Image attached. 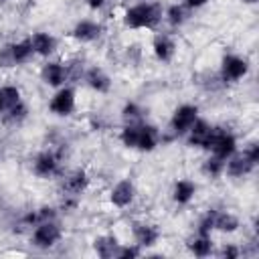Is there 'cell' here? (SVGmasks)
Instances as JSON below:
<instances>
[{
    "instance_id": "cell-26",
    "label": "cell",
    "mask_w": 259,
    "mask_h": 259,
    "mask_svg": "<svg viewBox=\"0 0 259 259\" xmlns=\"http://www.w3.org/2000/svg\"><path fill=\"white\" fill-rule=\"evenodd\" d=\"M200 172H202L206 178L217 180V178H221L223 172H225V160H221V158H217V156H212V154H206V158H204L202 164H200Z\"/></svg>"
},
{
    "instance_id": "cell-34",
    "label": "cell",
    "mask_w": 259,
    "mask_h": 259,
    "mask_svg": "<svg viewBox=\"0 0 259 259\" xmlns=\"http://www.w3.org/2000/svg\"><path fill=\"white\" fill-rule=\"evenodd\" d=\"M85 4H87V8H89L91 12H99V10L105 8L107 0H85Z\"/></svg>"
},
{
    "instance_id": "cell-32",
    "label": "cell",
    "mask_w": 259,
    "mask_h": 259,
    "mask_svg": "<svg viewBox=\"0 0 259 259\" xmlns=\"http://www.w3.org/2000/svg\"><path fill=\"white\" fill-rule=\"evenodd\" d=\"M243 156L245 158H249L253 164H259V142L257 140H251V142H247L245 146H243Z\"/></svg>"
},
{
    "instance_id": "cell-30",
    "label": "cell",
    "mask_w": 259,
    "mask_h": 259,
    "mask_svg": "<svg viewBox=\"0 0 259 259\" xmlns=\"http://www.w3.org/2000/svg\"><path fill=\"white\" fill-rule=\"evenodd\" d=\"M142 253H144V249L140 245H136V243H121L119 249H117L115 259H136Z\"/></svg>"
},
{
    "instance_id": "cell-25",
    "label": "cell",
    "mask_w": 259,
    "mask_h": 259,
    "mask_svg": "<svg viewBox=\"0 0 259 259\" xmlns=\"http://www.w3.org/2000/svg\"><path fill=\"white\" fill-rule=\"evenodd\" d=\"M0 117H2V123H4V125L18 127V125H22V121L28 117V107H26L24 101H18L16 105L4 109V113H2Z\"/></svg>"
},
{
    "instance_id": "cell-12",
    "label": "cell",
    "mask_w": 259,
    "mask_h": 259,
    "mask_svg": "<svg viewBox=\"0 0 259 259\" xmlns=\"http://www.w3.org/2000/svg\"><path fill=\"white\" fill-rule=\"evenodd\" d=\"M103 32H105V28H103V24L99 20H95V18H79L71 26L69 36L79 45H91V42L99 40L103 36Z\"/></svg>"
},
{
    "instance_id": "cell-4",
    "label": "cell",
    "mask_w": 259,
    "mask_h": 259,
    "mask_svg": "<svg viewBox=\"0 0 259 259\" xmlns=\"http://www.w3.org/2000/svg\"><path fill=\"white\" fill-rule=\"evenodd\" d=\"M30 172L32 176H36L38 180H53L59 178L63 174V166H61V156L47 148L34 154L32 162H30Z\"/></svg>"
},
{
    "instance_id": "cell-14",
    "label": "cell",
    "mask_w": 259,
    "mask_h": 259,
    "mask_svg": "<svg viewBox=\"0 0 259 259\" xmlns=\"http://www.w3.org/2000/svg\"><path fill=\"white\" fill-rule=\"evenodd\" d=\"M81 79H83L85 87L91 89V91L97 93V95H107V93L111 91V87H113V81H111L109 73H107L103 67H99V65L87 67V69L81 73Z\"/></svg>"
},
{
    "instance_id": "cell-29",
    "label": "cell",
    "mask_w": 259,
    "mask_h": 259,
    "mask_svg": "<svg viewBox=\"0 0 259 259\" xmlns=\"http://www.w3.org/2000/svg\"><path fill=\"white\" fill-rule=\"evenodd\" d=\"M196 233L200 235H212L214 233V208H208L196 223Z\"/></svg>"
},
{
    "instance_id": "cell-6",
    "label": "cell",
    "mask_w": 259,
    "mask_h": 259,
    "mask_svg": "<svg viewBox=\"0 0 259 259\" xmlns=\"http://www.w3.org/2000/svg\"><path fill=\"white\" fill-rule=\"evenodd\" d=\"M219 73L225 83H239L251 73V61L239 53H225L221 59Z\"/></svg>"
},
{
    "instance_id": "cell-24",
    "label": "cell",
    "mask_w": 259,
    "mask_h": 259,
    "mask_svg": "<svg viewBox=\"0 0 259 259\" xmlns=\"http://www.w3.org/2000/svg\"><path fill=\"white\" fill-rule=\"evenodd\" d=\"M186 249L190 255L194 257H208L214 253V241H212V235H192L188 241H186Z\"/></svg>"
},
{
    "instance_id": "cell-3",
    "label": "cell",
    "mask_w": 259,
    "mask_h": 259,
    "mask_svg": "<svg viewBox=\"0 0 259 259\" xmlns=\"http://www.w3.org/2000/svg\"><path fill=\"white\" fill-rule=\"evenodd\" d=\"M237 150H239L237 136L229 127L212 125V132H210V138H208V144H206V150L204 152L206 154H212V156H217L221 160H227Z\"/></svg>"
},
{
    "instance_id": "cell-19",
    "label": "cell",
    "mask_w": 259,
    "mask_h": 259,
    "mask_svg": "<svg viewBox=\"0 0 259 259\" xmlns=\"http://www.w3.org/2000/svg\"><path fill=\"white\" fill-rule=\"evenodd\" d=\"M210 132H212V123L204 117H198L192 127L186 132L184 140H186V146L188 148H196V150H206V144H208V138H210Z\"/></svg>"
},
{
    "instance_id": "cell-27",
    "label": "cell",
    "mask_w": 259,
    "mask_h": 259,
    "mask_svg": "<svg viewBox=\"0 0 259 259\" xmlns=\"http://www.w3.org/2000/svg\"><path fill=\"white\" fill-rule=\"evenodd\" d=\"M121 119H123V123L144 121V109H142V105L136 103V101H125L123 107H121Z\"/></svg>"
},
{
    "instance_id": "cell-2",
    "label": "cell",
    "mask_w": 259,
    "mask_h": 259,
    "mask_svg": "<svg viewBox=\"0 0 259 259\" xmlns=\"http://www.w3.org/2000/svg\"><path fill=\"white\" fill-rule=\"evenodd\" d=\"M117 138L123 148L136 150L142 154H150L160 146V130L148 123L146 119L138 123H123Z\"/></svg>"
},
{
    "instance_id": "cell-18",
    "label": "cell",
    "mask_w": 259,
    "mask_h": 259,
    "mask_svg": "<svg viewBox=\"0 0 259 259\" xmlns=\"http://www.w3.org/2000/svg\"><path fill=\"white\" fill-rule=\"evenodd\" d=\"M255 170H257V164H253L249 158L243 156L241 150H237L231 158L225 160V172H223V176H229L233 180H239V178H245V176L253 174Z\"/></svg>"
},
{
    "instance_id": "cell-35",
    "label": "cell",
    "mask_w": 259,
    "mask_h": 259,
    "mask_svg": "<svg viewBox=\"0 0 259 259\" xmlns=\"http://www.w3.org/2000/svg\"><path fill=\"white\" fill-rule=\"evenodd\" d=\"M241 2H243V4H247V6H253V4H257L259 0H241Z\"/></svg>"
},
{
    "instance_id": "cell-10",
    "label": "cell",
    "mask_w": 259,
    "mask_h": 259,
    "mask_svg": "<svg viewBox=\"0 0 259 259\" xmlns=\"http://www.w3.org/2000/svg\"><path fill=\"white\" fill-rule=\"evenodd\" d=\"M32 57H34V53H32L30 40L26 36V38L8 42L0 51V65L2 67H20V65H26Z\"/></svg>"
},
{
    "instance_id": "cell-13",
    "label": "cell",
    "mask_w": 259,
    "mask_h": 259,
    "mask_svg": "<svg viewBox=\"0 0 259 259\" xmlns=\"http://www.w3.org/2000/svg\"><path fill=\"white\" fill-rule=\"evenodd\" d=\"M136 196H138L136 182H134L132 178H119V180L109 188V196H107V198H109V204H111V206L123 210V208H127V206L134 204Z\"/></svg>"
},
{
    "instance_id": "cell-31",
    "label": "cell",
    "mask_w": 259,
    "mask_h": 259,
    "mask_svg": "<svg viewBox=\"0 0 259 259\" xmlns=\"http://www.w3.org/2000/svg\"><path fill=\"white\" fill-rule=\"evenodd\" d=\"M241 247L239 245H235V243H225L219 251H217V255L219 257H223V259H239L241 257Z\"/></svg>"
},
{
    "instance_id": "cell-16",
    "label": "cell",
    "mask_w": 259,
    "mask_h": 259,
    "mask_svg": "<svg viewBox=\"0 0 259 259\" xmlns=\"http://www.w3.org/2000/svg\"><path fill=\"white\" fill-rule=\"evenodd\" d=\"M28 40L34 57H40V59H51L59 49V38L49 30H36L28 36Z\"/></svg>"
},
{
    "instance_id": "cell-7",
    "label": "cell",
    "mask_w": 259,
    "mask_h": 259,
    "mask_svg": "<svg viewBox=\"0 0 259 259\" xmlns=\"http://www.w3.org/2000/svg\"><path fill=\"white\" fill-rule=\"evenodd\" d=\"M200 117V107L196 103H180L174 107L170 119H168V130L176 138H184L186 132L192 127V123Z\"/></svg>"
},
{
    "instance_id": "cell-28",
    "label": "cell",
    "mask_w": 259,
    "mask_h": 259,
    "mask_svg": "<svg viewBox=\"0 0 259 259\" xmlns=\"http://www.w3.org/2000/svg\"><path fill=\"white\" fill-rule=\"evenodd\" d=\"M0 95H2V99H4L6 109L12 107V105H16L18 101H22V91H20V87L10 85V83L0 85Z\"/></svg>"
},
{
    "instance_id": "cell-5",
    "label": "cell",
    "mask_w": 259,
    "mask_h": 259,
    "mask_svg": "<svg viewBox=\"0 0 259 259\" xmlns=\"http://www.w3.org/2000/svg\"><path fill=\"white\" fill-rule=\"evenodd\" d=\"M63 235L65 233H63V227L59 225V221H45L30 229V245L38 251H49L61 243Z\"/></svg>"
},
{
    "instance_id": "cell-21",
    "label": "cell",
    "mask_w": 259,
    "mask_h": 259,
    "mask_svg": "<svg viewBox=\"0 0 259 259\" xmlns=\"http://www.w3.org/2000/svg\"><path fill=\"white\" fill-rule=\"evenodd\" d=\"M119 239L113 235V233H105V235H97L91 243L93 247V253L101 259H113L117 255V249H119Z\"/></svg>"
},
{
    "instance_id": "cell-9",
    "label": "cell",
    "mask_w": 259,
    "mask_h": 259,
    "mask_svg": "<svg viewBox=\"0 0 259 259\" xmlns=\"http://www.w3.org/2000/svg\"><path fill=\"white\" fill-rule=\"evenodd\" d=\"M77 109V91L73 85H63L55 89V93L49 99V111L57 117H69Z\"/></svg>"
},
{
    "instance_id": "cell-17",
    "label": "cell",
    "mask_w": 259,
    "mask_h": 259,
    "mask_svg": "<svg viewBox=\"0 0 259 259\" xmlns=\"http://www.w3.org/2000/svg\"><path fill=\"white\" fill-rule=\"evenodd\" d=\"M176 40L168 32H156L152 38V55L158 63H172L176 57Z\"/></svg>"
},
{
    "instance_id": "cell-20",
    "label": "cell",
    "mask_w": 259,
    "mask_h": 259,
    "mask_svg": "<svg viewBox=\"0 0 259 259\" xmlns=\"http://www.w3.org/2000/svg\"><path fill=\"white\" fill-rule=\"evenodd\" d=\"M198 192V184L192 178H178L170 188V198L178 206H188Z\"/></svg>"
},
{
    "instance_id": "cell-37",
    "label": "cell",
    "mask_w": 259,
    "mask_h": 259,
    "mask_svg": "<svg viewBox=\"0 0 259 259\" xmlns=\"http://www.w3.org/2000/svg\"><path fill=\"white\" fill-rule=\"evenodd\" d=\"M0 2H8V0H0Z\"/></svg>"
},
{
    "instance_id": "cell-33",
    "label": "cell",
    "mask_w": 259,
    "mask_h": 259,
    "mask_svg": "<svg viewBox=\"0 0 259 259\" xmlns=\"http://www.w3.org/2000/svg\"><path fill=\"white\" fill-rule=\"evenodd\" d=\"M208 2H210V0H180V4H182L188 12H196V10H200V8H204Z\"/></svg>"
},
{
    "instance_id": "cell-36",
    "label": "cell",
    "mask_w": 259,
    "mask_h": 259,
    "mask_svg": "<svg viewBox=\"0 0 259 259\" xmlns=\"http://www.w3.org/2000/svg\"><path fill=\"white\" fill-rule=\"evenodd\" d=\"M4 109H6V105H4V99H2V95H0V115L4 113Z\"/></svg>"
},
{
    "instance_id": "cell-11",
    "label": "cell",
    "mask_w": 259,
    "mask_h": 259,
    "mask_svg": "<svg viewBox=\"0 0 259 259\" xmlns=\"http://www.w3.org/2000/svg\"><path fill=\"white\" fill-rule=\"evenodd\" d=\"M89 184H91V176L85 168H73V170L61 174V190L65 196L81 198V194L87 192Z\"/></svg>"
},
{
    "instance_id": "cell-8",
    "label": "cell",
    "mask_w": 259,
    "mask_h": 259,
    "mask_svg": "<svg viewBox=\"0 0 259 259\" xmlns=\"http://www.w3.org/2000/svg\"><path fill=\"white\" fill-rule=\"evenodd\" d=\"M40 81L51 87V89H59L63 85H67L71 79H73V71H71V65L65 63V61H59V59H49L42 67H40Z\"/></svg>"
},
{
    "instance_id": "cell-23",
    "label": "cell",
    "mask_w": 259,
    "mask_h": 259,
    "mask_svg": "<svg viewBox=\"0 0 259 259\" xmlns=\"http://www.w3.org/2000/svg\"><path fill=\"white\" fill-rule=\"evenodd\" d=\"M239 227H241V219L233 210H219V208H214V233L231 235V233H237Z\"/></svg>"
},
{
    "instance_id": "cell-1",
    "label": "cell",
    "mask_w": 259,
    "mask_h": 259,
    "mask_svg": "<svg viewBox=\"0 0 259 259\" xmlns=\"http://www.w3.org/2000/svg\"><path fill=\"white\" fill-rule=\"evenodd\" d=\"M164 6L156 0H140L121 14V24L130 30H156L162 22Z\"/></svg>"
},
{
    "instance_id": "cell-15",
    "label": "cell",
    "mask_w": 259,
    "mask_h": 259,
    "mask_svg": "<svg viewBox=\"0 0 259 259\" xmlns=\"http://www.w3.org/2000/svg\"><path fill=\"white\" fill-rule=\"evenodd\" d=\"M132 237H134V243L140 245L144 251L146 249H152L158 245V241L162 239V231L158 225L154 223H148V221H134L132 223Z\"/></svg>"
},
{
    "instance_id": "cell-22",
    "label": "cell",
    "mask_w": 259,
    "mask_h": 259,
    "mask_svg": "<svg viewBox=\"0 0 259 259\" xmlns=\"http://www.w3.org/2000/svg\"><path fill=\"white\" fill-rule=\"evenodd\" d=\"M190 14H192V12H188L180 2H172V4H168V6L164 8L162 20H164L172 30H178V28H182V26L188 22Z\"/></svg>"
}]
</instances>
